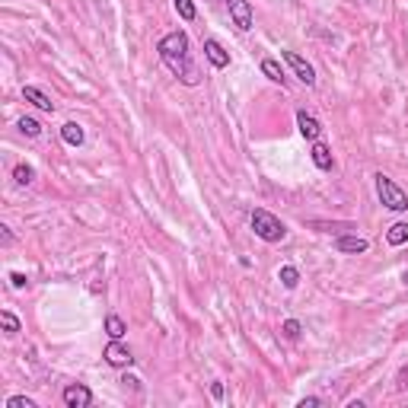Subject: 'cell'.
Here are the masks:
<instances>
[{
  "mask_svg": "<svg viewBox=\"0 0 408 408\" xmlns=\"http://www.w3.org/2000/svg\"><path fill=\"white\" fill-rule=\"evenodd\" d=\"M252 230H255V236L259 239H265V243H281L284 236H287V227H284V220L275 217L271 211H265V207H255L249 217Z\"/></svg>",
  "mask_w": 408,
  "mask_h": 408,
  "instance_id": "obj_2",
  "label": "cell"
},
{
  "mask_svg": "<svg viewBox=\"0 0 408 408\" xmlns=\"http://www.w3.org/2000/svg\"><path fill=\"white\" fill-rule=\"evenodd\" d=\"M313 163L319 166V169H325V173H329L332 166H335V160H332V150L325 147V144L313 141Z\"/></svg>",
  "mask_w": 408,
  "mask_h": 408,
  "instance_id": "obj_12",
  "label": "cell"
},
{
  "mask_svg": "<svg viewBox=\"0 0 408 408\" xmlns=\"http://www.w3.org/2000/svg\"><path fill=\"white\" fill-rule=\"evenodd\" d=\"M319 405V399H313V396H309V399H300V408H316Z\"/></svg>",
  "mask_w": 408,
  "mask_h": 408,
  "instance_id": "obj_26",
  "label": "cell"
},
{
  "mask_svg": "<svg viewBox=\"0 0 408 408\" xmlns=\"http://www.w3.org/2000/svg\"><path fill=\"white\" fill-rule=\"evenodd\" d=\"M281 332H284V338H291V341H294V338H300V322L297 319H287L281 325Z\"/></svg>",
  "mask_w": 408,
  "mask_h": 408,
  "instance_id": "obj_22",
  "label": "cell"
},
{
  "mask_svg": "<svg viewBox=\"0 0 408 408\" xmlns=\"http://www.w3.org/2000/svg\"><path fill=\"white\" fill-rule=\"evenodd\" d=\"M13 179L19 182V185H29V182L35 179V169H32V166H26V163H19V166L13 169Z\"/></svg>",
  "mask_w": 408,
  "mask_h": 408,
  "instance_id": "obj_20",
  "label": "cell"
},
{
  "mask_svg": "<svg viewBox=\"0 0 408 408\" xmlns=\"http://www.w3.org/2000/svg\"><path fill=\"white\" fill-rule=\"evenodd\" d=\"M399 386H402V389L408 386V367H402V370H399Z\"/></svg>",
  "mask_w": 408,
  "mask_h": 408,
  "instance_id": "obj_27",
  "label": "cell"
},
{
  "mask_svg": "<svg viewBox=\"0 0 408 408\" xmlns=\"http://www.w3.org/2000/svg\"><path fill=\"white\" fill-rule=\"evenodd\" d=\"M128 332V325H125V319H121V316H105V335L112 338V341H121V335H125Z\"/></svg>",
  "mask_w": 408,
  "mask_h": 408,
  "instance_id": "obj_13",
  "label": "cell"
},
{
  "mask_svg": "<svg viewBox=\"0 0 408 408\" xmlns=\"http://www.w3.org/2000/svg\"><path fill=\"white\" fill-rule=\"evenodd\" d=\"M278 278H281V284L287 287V291H294V287L300 284V271H297L294 265H284L281 271H278Z\"/></svg>",
  "mask_w": 408,
  "mask_h": 408,
  "instance_id": "obj_17",
  "label": "cell"
},
{
  "mask_svg": "<svg viewBox=\"0 0 408 408\" xmlns=\"http://www.w3.org/2000/svg\"><path fill=\"white\" fill-rule=\"evenodd\" d=\"M10 284H13L16 291H23V287H26V275H19V271H13V275H10Z\"/></svg>",
  "mask_w": 408,
  "mask_h": 408,
  "instance_id": "obj_24",
  "label": "cell"
},
{
  "mask_svg": "<svg viewBox=\"0 0 408 408\" xmlns=\"http://www.w3.org/2000/svg\"><path fill=\"white\" fill-rule=\"evenodd\" d=\"M157 51H160V58H163L166 67H169V71H173L185 87H198V83H201V71L192 64L189 35H185V32L176 29V32H169V35H163L160 45H157Z\"/></svg>",
  "mask_w": 408,
  "mask_h": 408,
  "instance_id": "obj_1",
  "label": "cell"
},
{
  "mask_svg": "<svg viewBox=\"0 0 408 408\" xmlns=\"http://www.w3.org/2000/svg\"><path fill=\"white\" fill-rule=\"evenodd\" d=\"M61 399H64V405L67 408H90L93 405V393H90L83 383H71L61 393Z\"/></svg>",
  "mask_w": 408,
  "mask_h": 408,
  "instance_id": "obj_5",
  "label": "cell"
},
{
  "mask_svg": "<svg viewBox=\"0 0 408 408\" xmlns=\"http://www.w3.org/2000/svg\"><path fill=\"white\" fill-rule=\"evenodd\" d=\"M102 357H105V364H109V367H131V364H134L131 351H128L121 341H112V345L105 348V354H102Z\"/></svg>",
  "mask_w": 408,
  "mask_h": 408,
  "instance_id": "obj_7",
  "label": "cell"
},
{
  "mask_svg": "<svg viewBox=\"0 0 408 408\" xmlns=\"http://www.w3.org/2000/svg\"><path fill=\"white\" fill-rule=\"evenodd\" d=\"M335 249L345 252V255H364V252L370 249V243H367V239H361V236H338Z\"/></svg>",
  "mask_w": 408,
  "mask_h": 408,
  "instance_id": "obj_10",
  "label": "cell"
},
{
  "mask_svg": "<svg viewBox=\"0 0 408 408\" xmlns=\"http://www.w3.org/2000/svg\"><path fill=\"white\" fill-rule=\"evenodd\" d=\"M61 137L67 147H80V144H83V128H80L77 121H67V125L61 128Z\"/></svg>",
  "mask_w": 408,
  "mask_h": 408,
  "instance_id": "obj_14",
  "label": "cell"
},
{
  "mask_svg": "<svg viewBox=\"0 0 408 408\" xmlns=\"http://www.w3.org/2000/svg\"><path fill=\"white\" fill-rule=\"evenodd\" d=\"M262 74H265L268 80H275V83H284V80H287L284 77V67L275 61V58H265V61H262Z\"/></svg>",
  "mask_w": 408,
  "mask_h": 408,
  "instance_id": "obj_15",
  "label": "cell"
},
{
  "mask_svg": "<svg viewBox=\"0 0 408 408\" xmlns=\"http://www.w3.org/2000/svg\"><path fill=\"white\" fill-rule=\"evenodd\" d=\"M281 58L287 64H291V71L297 74V80L300 83H306V87H313L316 83V71H313V64L306 61V58H300L297 51H281Z\"/></svg>",
  "mask_w": 408,
  "mask_h": 408,
  "instance_id": "obj_4",
  "label": "cell"
},
{
  "mask_svg": "<svg viewBox=\"0 0 408 408\" xmlns=\"http://www.w3.org/2000/svg\"><path fill=\"white\" fill-rule=\"evenodd\" d=\"M373 182H377V198L389 207V211H408V195L396 185L393 179H389V176L377 173L373 176Z\"/></svg>",
  "mask_w": 408,
  "mask_h": 408,
  "instance_id": "obj_3",
  "label": "cell"
},
{
  "mask_svg": "<svg viewBox=\"0 0 408 408\" xmlns=\"http://www.w3.org/2000/svg\"><path fill=\"white\" fill-rule=\"evenodd\" d=\"M19 131H23L26 137H39V134H42V125L35 121V118L26 115V118H19Z\"/></svg>",
  "mask_w": 408,
  "mask_h": 408,
  "instance_id": "obj_19",
  "label": "cell"
},
{
  "mask_svg": "<svg viewBox=\"0 0 408 408\" xmlns=\"http://www.w3.org/2000/svg\"><path fill=\"white\" fill-rule=\"evenodd\" d=\"M386 243H389V246L408 243V223H393V227L386 230Z\"/></svg>",
  "mask_w": 408,
  "mask_h": 408,
  "instance_id": "obj_16",
  "label": "cell"
},
{
  "mask_svg": "<svg viewBox=\"0 0 408 408\" xmlns=\"http://www.w3.org/2000/svg\"><path fill=\"white\" fill-rule=\"evenodd\" d=\"M402 281H405V284H408V271H405V275H402Z\"/></svg>",
  "mask_w": 408,
  "mask_h": 408,
  "instance_id": "obj_29",
  "label": "cell"
},
{
  "mask_svg": "<svg viewBox=\"0 0 408 408\" xmlns=\"http://www.w3.org/2000/svg\"><path fill=\"white\" fill-rule=\"evenodd\" d=\"M204 55H207V61L217 67V71H223V67H230V55L223 51V45H220L217 39H207L204 42Z\"/></svg>",
  "mask_w": 408,
  "mask_h": 408,
  "instance_id": "obj_11",
  "label": "cell"
},
{
  "mask_svg": "<svg viewBox=\"0 0 408 408\" xmlns=\"http://www.w3.org/2000/svg\"><path fill=\"white\" fill-rule=\"evenodd\" d=\"M211 396H214V399H223V386L214 383V386H211Z\"/></svg>",
  "mask_w": 408,
  "mask_h": 408,
  "instance_id": "obj_28",
  "label": "cell"
},
{
  "mask_svg": "<svg viewBox=\"0 0 408 408\" xmlns=\"http://www.w3.org/2000/svg\"><path fill=\"white\" fill-rule=\"evenodd\" d=\"M227 10H230V19L236 23L239 32H249L252 29V7L249 0H227Z\"/></svg>",
  "mask_w": 408,
  "mask_h": 408,
  "instance_id": "obj_6",
  "label": "cell"
},
{
  "mask_svg": "<svg viewBox=\"0 0 408 408\" xmlns=\"http://www.w3.org/2000/svg\"><path fill=\"white\" fill-rule=\"evenodd\" d=\"M0 243H3V246H13V233H10V227H0Z\"/></svg>",
  "mask_w": 408,
  "mask_h": 408,
  "instance_id": "obj_25",
  "label": "cell"
},
{
  "mask_svg": "<svg viewBox=\"0 0 408 408\" xmlns=\"http://www.w3.org/2000/svg\"><path fill=\"white\" fill-rule=\"evenodd\" d=\"M7 408H39L32 399H26V396H13V399L7 402Z\"/></svg>",
  "mask_w": 408,
  "mask_h": 408,
  "instance_id": "obj_23",
  "label": "cell"
},
{
  "mask_svg": "<svg viewBox=\"0 0 408 408\" xmlns=\"http://www.w3.org/2000/svg\"><path fill=\"white\" fill-rule=\"evenodd\" d=\"M23 99L26 102H32L35 109H42V112H55V102H51V96L45 93V90H39V87H23Z\"/></svg>",
  "mask_w": 408,
  "mask_h": 408,
  "instance_id": "obj_9",
  "label": "cell"
},
{
  "mask_svg": "<svg viewBox=\"0 0 408 408\" xmlns=\"http://www.w3.org/2000/svg\"><path fill=\"white\" fill-rule=\"evenodd\" d=\"M297 128H300V134H303L306 141H319V137H322L319 118H313L309 112H303V109L297 112Z\"/></svg>",
  "mask_w": 408,
  "mask_h": 408,
  "instance_id": "obj_8",
  "label": "cell"
},
{
  "mask_svg": "<svg viewBox=\"0 0 408 408\" xmlns=\"http://www.w3.org/2000/svg\"><path fill=\"white\" fill-rule=\"evenodd\" d=\"M0 322H3V329H7V335H16V332H19V319H16L13 313H7V309L0 313Z\"/></svg>",
  "mask_w": 408,
  "mask_h": 408,
  "instance_id": "obj_21",
  "label": "cell"
},
{
  "mask_svg": "<svg viewBox=\"0 0 408 408\" xmlns=\"http://www.w3.org/2000/svg\"><path fill=\"white\" fill-rule=\"evenodd\" d=\"M173 3H176V13H179L185 23H192V19L198 16V10H195V3H192V0H173Z\"/></svg>",
  "mask_w": 408,
  "mask_h": 408,
  "instance_id": "obj_18",
  "label": "cell"
}]
</instances>
